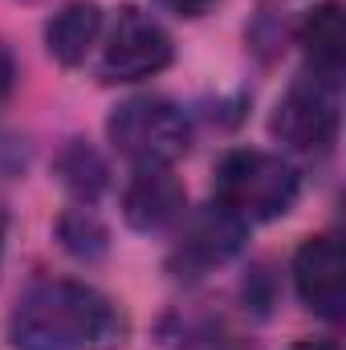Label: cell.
<instances>
[{
	"mask_svg": "<svg viewBox=\"0 0 346 350\" xmlns=\"http://www.w3.org/2000/svg\"><path fill=\"white\" fill-rule=\"evenodd\" d=\"M127 338L118 301L86 281H37L8 314L12 350H110Z\"/></svg>",
	"mask_w": 346,
	"mask_h": 350,
	"instance_id": "6da1fadb",
	"label": "cell"
},
{
	"mask_svg": "<svg viewBox=\"0 0 346 350\" xmlns=\"http://www.w3.org/2000/svg\"><path fill=\"white\" fill-rule=\"evenodd\" d=\"M302 175L273 151H228L216 167V204L245 224L277 220L297 204Z\"/></svg>",
	"mask_w": 346,
	"mask_h": 350,
	"instance_id": "7a4b0ae2",
	"label": "cell"
},
{
	"mask_svg": "<svg viewBox=\"0 0 346 350\" xmlns=\"http://www.w3.org/2000/svg\"><path fill=\"white\" fill-rule=\"evenodd\" d=\"M106 139L135 167H172L191 151V118L168 98H127L106 118Z\"/></svg>",
	"mask_w": 346,
	"mask_h": 350,
	"instance_id": "3957f363",
	"label": "cell"
},
{
	"mask_svg": "<svg viewBox=\"0 0 346 350\" xmlns=\"http://www.w3.org/2000/svg\"><path fill=\"white\" fill-rule=\"evenodd\" d=\"M338 90L322 78H310L302 74L297 82H289V90L277 98L273 106V118H269V131L273 139L293 151V155H322L334 147L338 139Z\"/></svg>",
	"mask_w": 346,
	"mask_h": 350,
	"instance_id": "277c9868",
	"label": "cell"
},
{
	"mask_svg": "<svg viewBox=\"0 0 346 350\" xmlns=\"http://www.w3.org/2000/svg\"><path fill=\"white\" fill-rule=\"evenodd\" d=\"M175 57V41L172 33L143 8L135 4H122L114 25H110V37L102 45V57H98V78L102 82H143V78H155L172 66Z\"/></svg>",
	"mask_w": 346,
	"mask_h": 350,
	"instance_id": "5b68a950",
	"label": "cell"
},
{
	"mask_svg": "<svg viewBox=\"0 0 346 350\" xmlns=\"http://www.w3.org/2000/svg\"><path fill=\"white\" fill-rule=\"evenodd\" d=\"M175 224H179V232H175L172 257H168L175 277H204V273L228 265L245 249V237H249V224L220 204L183 212Z\"/></svg>",
	"mask_w": 346,
	"mask_h": 350,
	"instance_id": "8992f818",
	"label": "cell"
},
{
	"mask_svg": "<svg viewBox=\"0 0 346 350\" xmlns=\"http://www.w3.org/2000/svg\"><path fill=\"white\" fill-rule=\"evenodd\" d=\"M293 285L306 310L326 322H343L346 314V261L338 237H310L293 257Z\"/></svg>",
	"mask_w": 346,
	"mask_h": 350,
	"instance_id": "52a82bcc",
	"label": "cell"
},
{
	"mask_svg": "<svg viewBox=\"0 0 346 350\" xmlns=\"http://www.w3.org/2000/svg\"><path fill=\"white\" fill-rule=\"evenodd\" d=\"M187 196L172 167H135L122 191V216L135 232H163L183 216Z\"/></svg>",
	"mask_w": 346,
	"mask_h": 350,
	"instance_id": "ba28073f",
	"label": "cell"
},
{
	"mask_svg": "<svg viewBox=\"0 0 346 350\" xmlns=\"http://www.w3.org/2000/svg\"><path fill=\"white\" fill-rule=\"evenodd\" d=\"M297 45L306 53V74L322 78L330 86H343V70H346V12L343 0H322L314 4L302 25H297Z\"/></svg>",
	"mask_w": 346,
	"mask_h": 350,
	"instance_id": "9c48e42d",
	"label": "cell"
},
{
	"mask_svg": "<svg viewBox=\"0 0 346 350\" xmlns=\"http://www.w3.org/2000/svg\"><path fill=\"white\" fill-rule=\"evenodd\" d=\"M102 37V8L94 0H70L45 25V49L62 66H82Z\"/></svg>",
	"mask_w": 346,
	"mask_h": 350,
	"instance_id": "30bf717a",
	"label": "cell"
},
{
	"mask_svg": "<svg viewBox=\"0 0 346 350\" xmlns=\"http://www.w3.org/2000/svg\"><path fill=\"white\" fill-rule=\"evenodd\" d=\"M53 172H57L62 187H66L78 204H94V200L110 187V167H106V159L90 147L86 139H70V143L57 151Z\"/></svg>",
	"mask_w": 346,
	"mask_h": 350,
	"instance_id": "8fae6325",
	"label": "cell"
},
{
	"mask_svg": "<svg viewBox=\"0 0 346 350\" xmlns=\"http://www.w3.org/2000/svg\"><path fill=\"white\" fill-rule=\"evenodd\" d=\"M57 241L70 257L78 261H102L110 249V228L102 224V216L90 204H74L70 212H62L57 220Z\"/></svg>",
	"mask_w": 346,
	"mask_h": 350,
	"instance_id": "7c38bea8",
	"label": "cell"
},
{
	"mask_svg": "<svg viewBox=\"0 0 346 350\" xmlns=\"http://www.w3.org/2000/svg\"><path fill=\"white\" fill-rule=\"evenodd\" d=\"M25 163H29V143L16 139V135H0V179L21 175Z\"/></svg>",
	"mask_w": 346,
	"mask_h": 350,
	"instance_id": "4fadbf2b",
	"label": "cell"
},
{
	"mask_svg": "<svg viewBox=\"0 0 346 350\" xmlns=\"http://www.w3.org/2000/svg\"><path fill=\"white\" fill-rule=\"evenodd\" d=\"M12 86H16V62H12L8 45H0V110H4V102L12 98Z\"/></svg>",
	"mask_w": 346,
	"mask_h": 350,
	"instance_id": "5bb4252c",
	"label": "cell"
},
{
	"mask_svg": "<svg viewBox=\"0 0 346 350\" xmlns=\"http://www.w3.org/2000/svg\"><path fill=\"white\" fill-rule=\"evenodd\" d=\"M172 12H179V16H200V12H208L216 0H163Z\"/></svg>",
	"mask_w": 346,
	"mask_h": 350,
	"instance_id": "9a60e30c",
	"label": "cell"
},
{
	"mask_svg": "<svg viewBox=\"0 0 346 350\" xmlns=\"http://www.w3.org/2000/svg\"><path fill=\"white\" fill-rule=\"evenodd\" d=\"M285 350H338L334 342H322V338H306V342H293V347Z\"/></svg>",
	"mask_w": 346,
	"mask_h": 350,
	"instance_id": "2e32d148",
	"label": "cell"
},
{
	"mask_svg": "<svg viewBox=\"0 0 346 350\" xmlns=\"http://www.w3.org/2000/svg\"><path fill=\"white\" fill-rule=\"evenodd\" d=\"M4 228H8V220H4V212H0V261H4Z\"/></svg>",
	"mask_w": 346,
	"mask_h": 350,
	"instance_id": "e0dca14e",
	"label": "cell"
},
{
	"mask_svg": "<svg viewBox=\"0 0 346 350\" xmlns=\"http://www.w3.org/2000/svg\"><path fill=\"white\" fill-rule=\"evenodd\" d=\"M212 350H232V347H212Z\"/></svg>",
	"mask_w": 346,
	"mask_h": 350,
	"instance_id": "ac0fdd59",
	"label": "cell"
}]
</instances>
